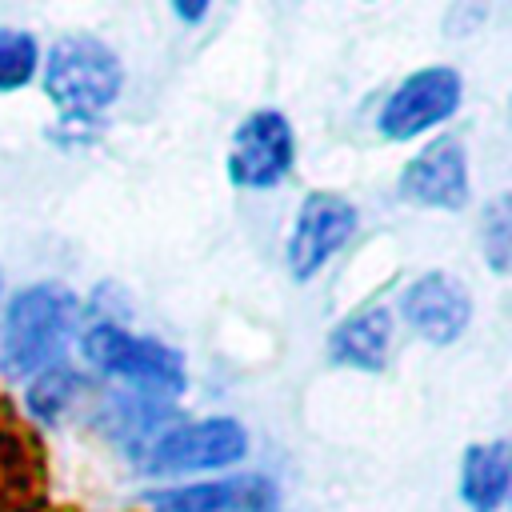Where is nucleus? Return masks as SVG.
<instances>
[{"label":"nucleus","mask_w":512,"mask_h":512,"mask_svg":"<svg viewBox=\"0 0 512 512\" xmlns=\"http://www.w3.org/2000/svg\"><path fill=\"white\" fill-rule=\"evenodd\" d=\"M80 320V304L60 284H36L12 296L0 324V356L12 376H40L56 368Z\"/></svg>","instance_id":"nucleus-1"},{"label":"nucleus","mask_w":512,"mask_h":512,"mask_svg":"<svg viewBox=\"0 0 512 512\" xmlns=\"http://www.w3.org/2000/svg\"><path fill=\"white\" fill-rule=\"evenodd\" d=\"M120 60L96 36H64L48 48L44 92L64 116H96L120 96Z\"/></svg>","instance_id":"nucleus-2"},{"label":"nucleus","mask_w":512,"mask_h":512,"mask_svg":"<svg viewBox=\"0 0 512 512\" xmlns=\"http://www.w3.org/2000/svg\"><path fill=\"white\" fill-rule=\"evenodd\" d=\"M80 348H84L88 364L104 376L128 380L156 396L184 388V356L152 336H136V332H124V328L100 320V324L84 328Z\"/></svg>","instance_id":"nucleus-3"},{"label":"nucleus","mask_w":512,"mask_h":512,"mask_svg":"<svg viewBox=\"0 0 512 512\" xmlns=\"http://www.w3.org/2000/svg\"><path fill=\"white\" fill-rule=\"evenodd\" d=\"M244 452H248V432L232 416H212V420L164 428L148 444L144 472H152V476L208 472V468H228V464L244 460Z\"/></svg>","instance_id":"nucleus-4"},{"label":"nucleus","mask_w":512,"mask_h":512,"mask_svg":"<svg viewBox=\"0 0 512 512\" xmlns=\"http://www.w3.org/2000/svg\"><path fill=\"white\" fill-rule=\"evenodd\" d=\"M292 156H296V140H292V124L272 112H248L236 132H232V148H228V180L236 188H272L292 172Z\"/></svg>","instance_id":"nucleus-5"},{"label":"nucleus","mask_w":512,"mask_h":512,"mask_svg":"<svg viewBox=\"0 0 512 512\" xmlns=\"http://www.w3.org/2000/svg\"><path fill=\"white\" fill-rule=\"evenodd\" d=\"M460 108V72L436 64L404 76L380 108V132L388 140H412L416 132L444 124Z\"/></svg>","instance_id":"nucleus-6"},{"label":"nucleus","mask_w":512,"mask_h":512,"mask_svg":"<svg viewBox=\"0 0 512 512\" xmlns=\"http://www.w3.org/2000/svg\"><path fill=\"white\" fill-rule=\"evenodd\" d=\"M352 232H356V208L336 192H312L300 204L288 236V272L296 280L316 276L332 260V252L348 244Z\"/></svg>","instance_id":"nucleus-7"},{"label":"nucleus","mask_w":512,"mask_h":512,"mask_svg":"<svg viewBox=\"0 0 512 512\" xmlns=\"http://www.w3.org/2000/svg\"><path fill=\"white\" fill-rule=\"evenodd\" d=\"M400 192L412 204L428 208H464L468 204V156L456 136H440L424 144L400 172Z\"/></svg>","instance_id":"nucleus-8"},{"label":"nucleus","mask_w":512,"mask_h":512,"mask_svg":"<svg viewBox=\"0 0 512 512\" xmlns=\"http://www.w3.org/2000/svg\"><path fill=\"white\" fill-rule=\"evenodd\" d=\"M400 312L412 324V332L424 336L428 344H452L464 336V328L472 320V300L456 276L424 272L420 280H412L404 288Z\"/></svg>","instance_id":"nucleus-9"},{"label":"nucleus","mask_w":512,"mask_h":512,"mask_svg":"<svg viewBox=\"0 0 512 512\" xmlns=\"http://www.w3.org/2000/svg\"><path fill=\"white\" fill-rule=\"evenodd\" d=\"M152 512H276V492L264 476L204 480L148 492Z\"/></svg>","instance_id":"nucleus-10"},{"label":"nucleus","mask_w":512,"mask_h":512,"mask_svg":"<svg viewBox=\"0 0 512 512\" xmlns=\"http://www.w3.org/2000/svg\"><path fill=\"white\" fill-rule=\"evenodd\" d=\"M388 340H392V320L384 308H364L348 320H340L328 336V356L344 368L360 372H380L388 360Z\"/></svg>","instance_id":"nucleus-11"},{"label":"nucleus","mask_w":512,"mask_h":512,"mask_svg":"<svg viewBox=\"0 0 512 512\" xmlns=\"http://www.w3.org/2000/svg\"><path fill=\"white\" fill-rule=\"evenodd\" d=\"M460 496L472 512H496L508 496V444H472L460 464Z\"/></svg>","instance_id":"nucleus-12"},{"label":"nucleus","mask_w":512,"mask_h":512,"mask_svg":"<svg viewBox=\"0 0 512 512\" xmlns=\"http://www.w3.org/2000/svg\"><path fill=\"white\" fill-rule=\"evenodd\" d=\"M36 64H40L36 40L20 28H0V92L24 88L36 76Z\"/></svg>","instance_id":"nucleus-13"},{"label":"nucleus","mask_w":512,"mask_h":512,"mask_svg":"<svg viewBox=\"0 0 512 512\" xmlns=\"http://www.w3.org/2000/svg\"><path fill=\"white\" fill-rule=\"evenodd\" d=\"M80 388H84V380H80L76 372H68V368L56 364V368H48V372L36 376V384H32V392H28V404H32L36 416L52 420V416H60V412L80 396Z\"/></svg>","instance_id":"nucleus-14"},{"label":"nucleus","mask_w":512,"mask_h":512,"mask_svg":"<svg viewBox=\"0 0 512 512\" xmlns=\"http://www.w3.org/2000/svg\"><path fill=\"white\" fill-rule=\"evenodd\" d=\"M480 244L488 252V264L492 272H504L508 268V196H496L488 208H484V224H480Z\"/></svg>","instance_id":"nucleus-15"},{"label":"nucleus","mask_w":512,"mask_h":512,"mask_svg":"<svg viewBox=\"0 0 512 512\" xmlns=\"http://www.w3.org/2000/svg\"><path fill=\"white\" fill-rule=\"evenodd\" d=\"M176 16H180V20H200V16H204V4H192V8H188V4H176Z\"/></svg>","instance_id":"nucleus-16"}]
</instances>
